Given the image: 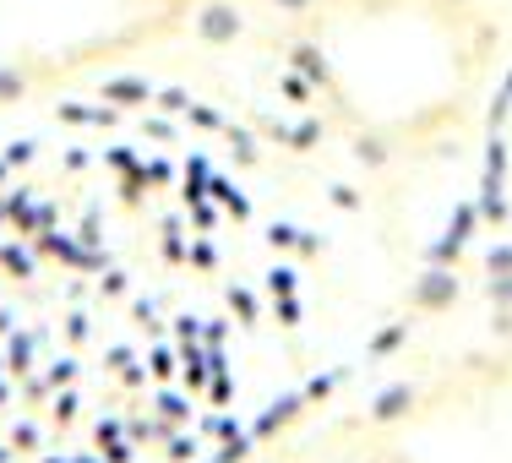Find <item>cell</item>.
<instances>
[{
  "mask_svg": "<svg viewBox=\"0 0 512 463\" xmlns=\"http://www.w3.org/2000/svg\"><path fill=\"white\" fill-rule=\"evenodd\" d=\"M295 235L213 126L66 109L0 137V463H186L300 327Z\"/></svg>",
  "mask_w": 512,
  "mask_h": 463,
  "instance_id": "cell-1",
  "label": "cell"
}]
</instances>
